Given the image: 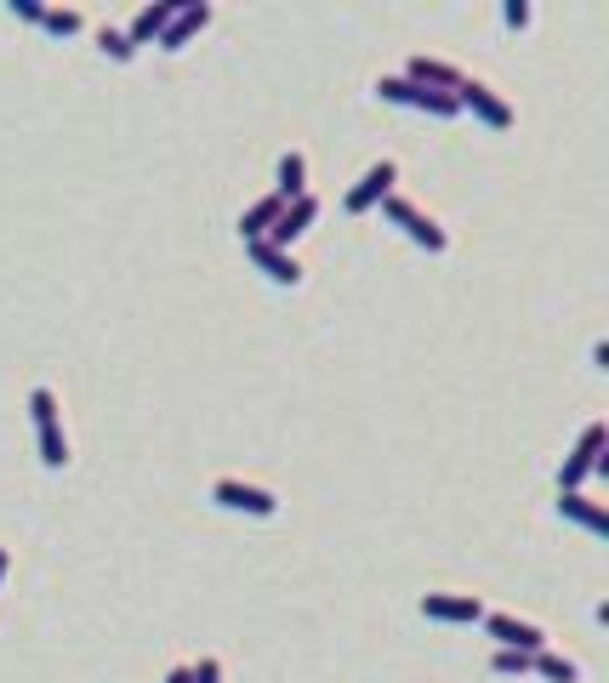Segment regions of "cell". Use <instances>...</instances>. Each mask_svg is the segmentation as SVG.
Wrapping results in <instances>:
<instances>
[{
    "label": "cell",
    "instance_id": "obj_5",
    "mask_svg": "<svg viewBox=\"0 0 609 683\" xmlns=\"http://www.w3.org/2000/svg\"><path fill=\"white\" fill-rule=\"evenodd\" d=\"M211 501H217V508H228V513H251V519H273L279 513V490L257 485V478H217Z\"/></svg>",
    "mask_w": 609,
    "mask_h": 683
},
{
    "label": "cell",
    "instance_id": "obj_10",
    "mask_svg": "<svg viewBox=\"0 0 609 683\" xmlns=\"http://www.w3.org/2000/svg\"><path fill=\"white\" fill-rule=\"evenodd\" d=\"M422 615L450 621V626H473V621H485V598L478 593H422Z\"/></svg>",
    "mask_w": 609,
    "mask_h": 683
},
{
    "label": "cell",
    "instance_id": "obj_8",
    "mask_svg": "<svg viewBox=\"0 0 609 683\" xmlns=\"http://www.w3.org/2000/svg\"><path fill=\"white\" fill-rule=\"evenodd\" d=\"M388 194H399V160H370V166H365V176L348 188L342 206H348V217H365V211L382 206Z\"/></svg>",
    "mask_w": 609,
    "mask_h": 683
},
{
    "label": "cell",
    "instance_id": "obj_6",
    "mask_svg": "<svg viewBox=\"0 0 609 683\" xmlns=\"http://www.w3.org/2000/svg\"><path fill=\"white\" fill-rule=\"evenodd\" d=\"M485 632L496 638V649H524V655L547 649V626H541L536 615H513V610H485Z\"/></svg>",
    "mask_w": 609,
    "mask_h": 683
},
{
    "label": "cell",
    "instance_id": "obj_26",
    "mask_svg": "<svg viewBox=\"0 0 609 683\" xmlns=\"http://www.w3.org/2000/svg\"><path fill=\"white\" fill-rule=\"evenodd\" d=\"M160 683H188V667H171V672H166Z\"/></svg>",
    "mask_w": 609,
    "mask_h": 683
},
{
    "label": "cell",
    "instance_id": "obj_24",
    "mask_svg": "<svg viewBox=\"0 0 609 683\" xmlns=\"http://www.w3.org/2000/svg\"><path fill=\"white\" fill-rule=\"evenodd\" d=\"M40 0H12V17H23V23H40Z\"/></svg>",
    "mask_w": 609,
    "mask_h": 683
},
{
    "label": "cell",
    "instance_id": "obj_4",
    "mask_svg": "<svg viewBox=\"0 0 609 683\" xmlns=\"http://www.w3.org/2000/svg\"><path fill=\"white\" fill-rule=\"evenodd\" d=\"M376 97H382V103H399V109H422V114H434V120H455V114H462L455 92H427L416 81H404V74H382V81H376Z\"/></svg>",
    "mask_w": 609,
    "mask_h": 683
},
{
    "label": "cell",
    "instance_id": "obj_25",
    "mask_svg": "<svg viewBox=\"0 0 609 683\" xmlns=\"http://www.w3.org/2000/svg\"><path fill=\"white\" fill-rule=\"evenodd\" d=\"M7 575H12V552L0 547V587H7Z\"/></svg>",
    "mask_w": 609,
    "mask_h": 683
},
{
    "label": "cell",
    "instance_id": "obj_17",
    "mask_svg": "<svg viewBox=\"0 0 609 683\" xmlns=\"http://www.w3.org/2000/svg\"><path fill=\"white\" fill-rule=\"evenodd\" d=\"M279 199H296V194H308V155L302 148H291V155H279V183H273Z\"/></svg>",
    "mask_w": 609,
    "mask_h": 683
},
{
    "label": "cell",
    "instance_id": "obj_12",
    "mask_svg": "<svg viewBox=\"0 0 609 683\" xmlns=\"http://www.w3.org/2000/svg\"><path fill=\"white\" fill-rule=\"evenodd\" d=\"M176 7H183V0H148V7L125 23V40H132L137 52H143V46H160V35H166V23L176 17Z\"/></svg>",
    "mask_w": 609,
    "mask_h": 683
},
{
    "label": "cell",
    "instance_id": "obj_21",
    "mask_svg": "<svg viewBox=\"0 0 609 683\" xmlns=\"http://www.w3.org/2000/svg\"><path fill=\"white\" fill-rule=\"evenodd\" d=\"M97 46H103V58H114V63H132L137 58V46L125 40V29H109V23H103V35H97Z\"/></svg>",
    "mask_w": 609,
    "mask_h": 683
},
{
    "label": "cell",
    "instance_id": "obj_9",
    "mask_svg": "<svg viewBox=\"0 0 609 683\" xmlns=\"http://www.w3.org/2000/svg\"><path fill=\"white\" fill-rule=\"evenodd\" d=\"M319 222V194H296L285 211H279V222L268 228V240H257V245H273V251H291L308 228Z\"/></svg>",
    "mask_w": 609,
    "mask_h": 683
},
{
    "label": "cell",
    "instance_id": "obj_14",
    "mask_svg": "<svg viewBox=\"0 0 609 683\" xmlns=\"http://www.w3.org/2000/svg\"><path fill=\"white\" fill-rule=\"evenodd\" d=\"M404 81H416L427 92H455V86H462V69L444 63V58H411V63H404Z\"/></svg>",
    "mask_w": 609,
    "mask_h": 683
},
{
    "label": "cell",
    "instance_id": "obj_16",
    "mask_svg": "<svg viewBox=\"0 0 609 683\" xmlns=\"http://www.w3.org/2000/svg\"><path fill=\"white\" fill-rule=\"evenodd\" d=\"M251 251V263H257L273 285H302V263H296V251H273V245H245Z\"/></svg>",
    "mask_w": 609,
    "mask_h": 683
},
{
    "label": "cell",
    "instance_id": "obj_19",
    "mask_svg": "<svg viewBox=\"0 0 609 683\" xmlns=\"http://www.w3.org/2000/svg\"><path fill=\"white\" fill-rule=\"evenodd\" d=\"M40 29L69 40V35H81V29H86V12H81V7H46V12H40Z\"/></svg>",
    "mask_w": 609,
    "mask_h": 683
},
{
    "label": "cell",
    "instance_id": "obj_7",
    "mask_svg": "<svg viewBox=\"0 0 609 683\" xmlns=\"http://www.w3.org/2000/svg\"><path fill=\"white\" fill-rule=\"evenodd\" d=\"M455 103L473 109L485 125H496V132H507V125L519 120V109L507 103V92H501V86H490V81H473V74H462V86H455Z\"/></svg>",
    "mask_w": 609,
    "mask_h": 683
},
{
    "label": "cell",
    "instance_id": "obj_18",
    "mask_svg": "<svg viewBox=\"0 0 609 683\" xmlns=\"http://www.w3.org/2000/svg\"><path fill=\"white\" fill-rule=\"evenodd\" d=\"M536 672L547 683H581V655H564V649H536Z\"/></svg>",
    "mask_w": 609,
    "mask_h": 683
},
{
    "label": "cell",
    "instance_id": "obj_11",
    "mask_svg": "<svg viewBox=\"0 0 609 683\" xmlns=\"http://www.w3.org/2000/svg\"><path fill=\"white\" fill-rule=\"evenodd\" d=\"M217 17V7L211 0H183V7H176V17L166 23V35H160V52H183V46L206 29V23Z\"/></svg>",
    "mask_w": 609,
    "mask_h": 683
},
{
    "label": "cell",
    "instance_id": "obj_1",
    "mask_svg": "<svg viewBox=\"0 0 609 683\" xmlns=\"http://www.w3.org/2000/svg\"><path fill=\"white\" fill-rule=\"evenodd\" d=\"M609 422H587L581 427V439L575 450L564 455V467H558V490H581L593 473H609Z\"/></svg>",
    "mask_w": 609,
    "mask_h": 683
},
{
    "label": "cell",
    "instance_id": "obj_3",
    "mask_svg": "<svg viewBox=\"0 0 609 683\" xmlns=\"http://www.w3.org/2000/svg\"><path fill=\"white\" fill-rule=\"evenodd\" d=\"M382 211H388L393 228H404V240H411V245H422V251H450V228H444L434 211H422L411 194H388Z\"/></svg>",
    "mask_w": 609,
    "mask_h": 683
},
{
    "label": "cell",
    "instance_id": "obj_20",
    "mask_svg": "<svg viewBox=\"0 0 609 683\" xmlns=\"http://www.w3.org/2000/svg\"><path fill=\"white\" fill-rule=\"evenodd\" d=\"M490 667H496L501 678H524V672H536V655H524V649H496Z\"/></svg>",
    "mask_w": 609,
    "mask_h": 683
},
{
    "label": "cell",
    "instance_id": "obj_2",
    "mask_svg": "<svg viewBox=\"0 0 609 683\" xmlns=\"http://www.w3.org/2000/svg\"><path fill=\"white\" fill-rule=\"evenodd\" d=\"M29 411H35V434H40V462L63 473L69 467V427H63V399L52 388H35L29 393Z\"/></svg>",
    "mask_w": 609,
    "mask_h": 683
},
{
    "label": "cell",
    "instance_id": "obj_15",
    "mask_svg": "<svg viewBox=\"0 0 609 683\" xmlns=\"http://www.w3.org/2000/svg\"><path fill=\"white\" fill-rule=\"evenodd\" d=\"M285 206H291V199H279V194H263L257 206H245V211H240V240H245V245L268 240V228L279 222V211H285Z\"/></svg>",
    "mask_w": 609,
    "mask_h": 683
},
{
    "label": "cell",
    "instance_id": "obj_23",
    "mask_svg": "<svg viewBox=\"0 0 609 683\" xmlns=\"http://www.w3.org/2000/svg\"><path fill=\"white\" fill-rule=\"evenodd\" d=\"M188 683H222V661L217 655H199V661L188 667Z\"/></svg>",
    "mask_w": 609,
    "mask_h": 683
},
{
    "label": "cell",
    "instance_id": "obj_13",
    "mask_svg": "<svg viewBox=\"0 0 609 683\" xmlns=\"http://www.w3.org/2000/svg\"><path fill=\"white\" fill-rule=\"evenodd\" d=\"M558 513H564L570 524H581V529H593V536H609V508L593 501L587 490H558Z\"/></svg>",
    "mask_w": 609,
    "mask_h": 683
},
{
    "label": "cell",
    "instance_id": "obj_22",
    "mask_svg": "<svg viewBox=\"0 0 609 683\" xmlns=\"http://www.w3.org/2000/svg\"><path fill=\"white\" fill-rule=\"evenodd\" d=\"M529 17H536V7H529V0H507V7H501V23H507V29H529Z\"/></svg>",
    "mask_w": 609,
    "mask_h": 683
}]
</instances>
